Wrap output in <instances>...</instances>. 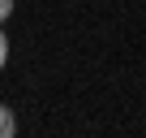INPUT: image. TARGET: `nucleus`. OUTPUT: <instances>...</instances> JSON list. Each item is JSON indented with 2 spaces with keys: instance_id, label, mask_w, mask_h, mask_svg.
<instances>
[{
  "instance_id": "f03ea898",
  "label": "nucleus",
  "mask_w": 146,
  "mask_h": 138,
  "mask_svg": "<svg viewBox=\"0 0 146 138\" xmlns=\"http://www.w3.org/2000/svg\"><path fill=\"white\" fill-rule=\"evenodd\" d=\"M5 60H9V39H5V30H0V69H5Z\"/></svg>"
},
{
  "instance_id": "7ed1b4c3",
  "label": "nucleus",
  "mask_w": 146,
  "mask_h": 138,
  "mask_svg": "<svg viewBox=\"0 0 146 138\" xmlns=\"http://www.w3.org/2000/svg\"><path fill=\"white\" fill-rule=\"evenodd\" d=\"M9 13H13V0H0V22H5Z\"/></svg>"
},
{
  "instance_id": "f257e3e1",
  "label": "nucleus",
  "mask_w": 146,
  "mask_h": 138,
  "mask_svg": "<svg viewBox=\"0 0 146 138\" xmlns=\"http://www.w3.org/2000/svg\"><path fill=\"white\" fill-rule=\"evenodd\" d=\"M17 134V121H13V108L0 104V138H13Z\"/></svg>"
}]
</instances>
